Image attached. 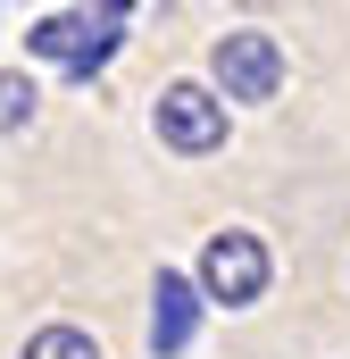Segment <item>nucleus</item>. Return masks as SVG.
<instances>
[{
    "label": "nucleus",
    "instance_id": "1",
    "mask_svg": "<svg viewBox=\"0 0 350 359\" xmlns=\"http://www.w3.org/2000/svg\"><path fill=\"white\" fill-rule=\"evenodd\" d=\"M267 276H275L267 243L251 234V226H225V234L200 243L192 284H200V301H217V309H251V301H267Z\"/></svg>",
    "mask_w": 350,
    "mask_h": 359
},
{
    "label": "nucleus",
    "instance_id": "2",
    "mask_svg": "<svg viewBox=\"0 0 350 359\" xmlns=\"http://www.w3.org/2000/svg\"><path fill=\"white\" fill-rule=\"evenodd\" d=\"M209 92H217V100H242V109L275 100V92H284V42H275L267 25L217 34V50H209Z\"/></svg>",
    "mask_w": 350,
    "mask_h": 359
},
{
    "label": "nucleus",
    "instance_id": "3",
    "mask_svg": "<svg viewBox=\"0 0 350 359\" xmlns=\"http://www.w3.org/2000/svg\"><path fill=\"white\" fill-rule=\"evenodd\" d=\"M150 134L175 159H209V151H225V100L209 84H167L150 100Z\"/></svg>",
    "mask_w": 350,
    "mask_h": 359
},
{
    "label": "nucleus",
    "instance_id": "4",
    "mask_svg": "<svg viewBox=\"0 0 350 359\" xmlns=\"http://www.w3.org/2000/svg\"><path fill=\"white\" fill-rule=\"evenodd\" d=\"M200 309H209V301H200V284H192L183 268H159V284H150V351L175 359L192 334H200Z\"/></svg>",
    "mask_w": 350,
    "mask_h": 359
},
{
    "label": "nucleus",
    "instance_id": "5",
    "mask_svg": "<svg viewBox=\"0 0 350 359\" xmlns=\"http://www.w3.org/2000/svg\"><path fill=\"white\" fill-rule=\"evenodd\" d=\"M17 359H100V343H92L84 326H42V334H25Z\"/></svg>",
    "mask_w": 350,
    "mask_h": 359
},
{
    "label": "nucleus",
    "instance_id": "6",
    "mask_svg": "<svg viewBox=\"0 0 350 359\" xmlns=\"http://www.w3.org/2000/svg\"><path fill=\"white\" fill-rule=\"evenodd\" d=\"M34 76L25 67H0V134H17V126H34Z\"/></svg>",
    "mask_w": 350,
    "mask_h": 359
}]
</instances>
